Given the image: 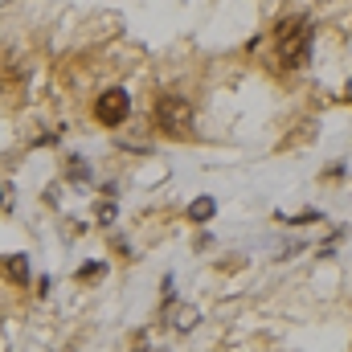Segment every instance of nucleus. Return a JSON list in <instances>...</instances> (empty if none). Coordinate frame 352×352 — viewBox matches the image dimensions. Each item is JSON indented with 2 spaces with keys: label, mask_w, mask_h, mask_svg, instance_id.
<instances>
[{
  "label": "nucleus",
  "mask_w": 352,
  "mask_h": 352,
  "mask_svg": "<svg viewBox=\"0 0 352 352\" xmlns=\"http://www.w3.org/2000/svg\"><path fill=\"white\" fill-rule=\"evenodd\" d=\"M311 21L307 16H283L274 29H270V54H274V66L278 70H299L307 58H311Z\"/></svg>",
  "instance_id": "1"
},
{
  "label": "nucleus",
  "mask_w": 352,
  "mask_h": 352,
  "mask_svg": "<svg viewBox=\"0 0 352 352\" xmlns=\"http://www.w3.org/2000/svg\"><path fill=\"white\" fill-rule=\"evenodd\" d=\"M156 127L168 140H188L192 135V102L184 94H160L156 98Z\"/></svg>",
  "instance_id": "2"
},
{
  "label": "nucleus",
  "mask_w": 352,
  "mask_h": 352,
  "mask_svg": "<svg viewBox=\"0 0 352 352\" xmlns=\"http://www.w3.org/2000/svg\"><path fill=\"white\" fill-rule=\"evenodd\" d=\"M127 115H131V98H127V90L111 87V90L98 94V102H94V119H98L102 127H119Z\"/></svg>",
  "instance_id": "3"
},
{
  "label": "nucleus",
  "mask_w": 352,
  "mask_h": 352,
  "mask_svg": "<svg viewBox=\"0 0 352 352\" xmlns=\"http://www.w3.org/2000/svg\"><path fill=\"white\" fill-rule=\"evenodd\" d=\"M188 217H192V221H205V217H213V201H209V197L192 201V205H188Z\"/></svg>",
  "instance_id": "4"
},
{
  "label": "nucleus",
  "mask_w": 352,
  "mask_h": 352,
  "mask_svg": "<svg viewBox=\"0 0 352 352\" xmlns=\"http://www.w3.org/2000/svg\"><path fill=\"white\" fill-rule=\"evenodd\" d=\"M4 270H8L12 278H21V283H25V274H29V266H25V258H21V254H12V258L4 263Z\"/></svg>",
  "instance_id": "5"
}]
</instances>
